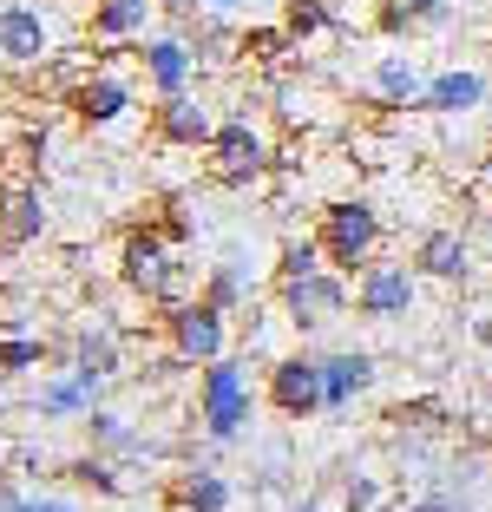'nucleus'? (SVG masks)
<instances>
[{
	"instance_id": "nucleus-7",
	"label": "nucleus",
	"mask_w": 492,
	"mask_h": 512,
	"mask_svg": "<svg viewBox=\"0 0 492 512\" xmlns=\"http://www.w3.org/2000/svg\"><path fill=\"white\" fill-rule=\"evenodd\" d=\"M414 296H420L414 263H394V256H374L368 270H355V289H348L361 322H401L414 309Z\"/></svg>"
},
{
	"instance_id": "nucleus-32",
	"label": "nucleus",
	"mask_w": 492,
	"mask_h": 512,
	"mask_svg": "<svg viewBox=\"0 0 492 512\" xmlns=\"http://www.w3.org/2000/svg\"><path fill=\"white\" fill-rule=\"evenodd\" d=\"M197 7H204V14H224V20L243 14V0H197Z\"/></svg>"
},
{
	"instance_id": "nucleus-29",
	"label": "nucleus",
	"mask_w": 492,
	"mask_h": 512,
	"mask_svg": "<svg viewBox=\"0 0 492 512\" xmlns=\"http://www.w3.org/2000/svg\"><path fill=\"white\" fill-rule=\"evenodd\" d=\"M46 362L40 335H0V375H33Z\"/></svg>"
},
{
	"instance_id": "nucleus-11",
	"label": "nucleus",
	"mask_w": 492,
	"mask_h": 512,
	"mask_svg": "<svg viewBox=\"0 0 492 512\" xmlns=\"http://www.w3.org/2000/svg\"><path fill=\"white\" fill-rule=\"evenodd\" d=\"M138 73H145L151 99H171V92H191L197 79V53L184 33H145V53H138Z\"/></svg>"
},
{
	"instance_id": "nucleus-33",
	"label": "nucleus",
	"mask_w": 492,
	"mask_h": 512,
	"mask_svg": "<svg viewBox=\"0 0 492 512\" xmlns=\"http://www.w3.org/2000/svg\"><path fill=\"white\" fill-rule=\"evenodd\" d=\"M289 512H328V499H322V493H309V499H296Z\"/></svg>"
},
{
	"instance_id": "nucleus-9",
	"label": "nucleus",
	"mask_w": 492,
	"mask_h": 512,
	"mask_svg": "<svg viewBox=\"0 0 492 512\" xmlns=\"http://www.w3.org/2000/svg\"><path fill=\"white\" fill-rule=\"evenodd\" d=\"M66 106H73V119L86 125V132H112V125L138 106V86H132V73H119V66H92V73L66 92Z\"/></svg>"
},
{
	"instance_id": "nucleus-25",
	"label": "nucleus",
	"mask_w": 492,
	"mask_h": 512,
	"mask_svg": "<svg viewBox=\"0 0 492 512\" xmlns=\"http://www.w3.org/2000/svg\"><path fill=\"white\" fill-rule=\"evenodd\" d=\"M66 480H73L79 493H99V499H125V493H132V480L119 473V460H105V453L73 460V467H66Z\"/></svg>"
},
{
	"instance_id": "nucleus-15",
	"label": "nucleus",
	"mask_w": 492,
	"mask_h": 512,
	"mask_svg": "<svg viewBox=\"0 0 492 512\" xmlns=\"http://www.w3.org/2000/svg\"><path fill=\"white\" fill-rule=\"evenodd\" d=\"M466 270H473V250H466L460 230H420L414 276H427V283H466Z\"/></svg>"
},
{
	"instance_id": "nucleus-28",
	"label": "nucleus",
	"mask_w": 492,
	"mask_h": 512,
	"mask_svg": "<svg viewBox=\"0 0 492 512\" xmlns=\"http://www.w3.org/2000/svg\"><path fill=\"white\" fill-rule=\"evenodd\" d=\"M197 296H204V302H217L224 316H237L250 289H243V270H237V263H217V270L204 276V289H197Z\"/></svg>"
},
{
	"instance_id": "nucleus-6",
	"label": "nucleus",
	"mask_w": 492,
	"mask_h": 512,
	"mask_svg": "<svg viewBox=\"0 0 492 512\" xmlns=\"http://www.w3.org/2000/svg\"><path fill=\"white\" fill-rule=\"evenodd\" d=\"M276 296V309H283V322L296 335H322V329H335L342 322V309H348V283L335 270H309V276H289V283H276L269 289Z\"/></svg>"
},
{
	"instance_id": "nucleus-22",
	"label": "nucleus",
	"mask_w": 492,
	"mask_h": 512,
	"mask_svg": "<svg viewBox=\"0 0 492 512\" xmlns=\"http://www.w3.org/2000/svg\"><path fill=\"white\" fill-rule=\"evenodd\" d=\"M420 27H447V0H381L374 7V33H388V40H407Z\"/></svg>"
},
{
	"instance_id": "nucleus-20",
	"label": "nucleus",
	"mask_w": 492,
	"mask_h": 512,
	"mask_svg": "<svg viewBox=\"0 0 492 512\" xmlns=\"http://www.w3.org/2000/svg\"><path fill=\"white\" fill-rule=\"evenodd\" d=\"M79 434H86L92 453H105V460H145V434H132V421L125 414H112V407H86V421H79Z\"/></svg>"
},
{
	"instance_id": "nucleus-18",
	"label": "nucleus",
	"mask_w": 492,
	"mask_h": 512,
	"mask_svg": "<svg viewBox=\"0 0 492 512\" xmlns=\"http://www.w3.org/2000/svg\"><path fill=\"white\" fill-rule=\"evenodd\" d=\"M151 14H158V0H86V27H92V40H105V46L145 40Z\"/></svg>"
},
{
	"instance_id": "nucleus-14",
	"label": "nucleus",
	"mask_w": 492,
	"mask_h": 512,
	"mask_svg": "<svg viewBox=\"0 0 492 512\" xmlns=\"http://www.w3.org/2000/svg\"><path fill=\"white\" fill-rule=\"evenodd\" d=\"M46 230V197L33 178H7L0 184V250H27Z\"/></svg>"
},
{
	"instance_id": "nucleus-19",
	"label": "nucleus",
	"mask_w": 492,
	"mask_h": 512,
	"mask_svg": "<svg viewBox=\"0 0 492 512\" xmlns=\"http://www.w3.org/2000/svg\"><path fill=\"white\" fill-rule=\"evenodd\" d=\"M479 106H486V79H479L473 66H447V73H433L427 92H420V112H440V119L479 112Z\"/></svg>"
},
{
	"instance_id": "nucleus-13",
	"label": "nucleus",
	"mask_w": 492,
	"mask_h": 512,
	"mask_svg": "<svg viewBox=\"0 0 492 512\" xmlns=\"http://www.w3.org/2000/svg\"><path fill=\"white\" fill-rule=\"evenodd\" d=\"M151 132H158V145L204 151L210 132H217V112H210L197 92H171V99H158V106H151Z\"/></svg>"
},
{
	"instance_id": "nucleus-10",
	"label": "nucleus",
	"mask_w": 492,
	"mask_h": 512,
	"mask_svg": "<svg viewBox=\"0 0 492 512\" xmlns=\"http://www.w3.org/2000/svg\"><path fill=\"white\" fill-rule=\"evenodd\" d=\"M0 60L14 73H33L53 60V20L33 0H0Z\"/></svg>"
},
{
	"instance_id": "nucleus-17",
	"label": "nucleus",
	"mask_w": 492,
	"mask_h": 512,
	"mask_svg": "<svg viewBox=\"0 0 492 512\" xmlns=\"http://www.w3.org/2000/svg\"><path fill=\"white\" fill-rule=\"evenodd\" d=\"M322 388H328V414L355 407L361 394L374 388V355L368 348H335V355H322Z\"/></svg>"
},
{
	"instance_id": "nucleus-16",
	"label": "nucleus",
	"mask_w": 492,
	"mask_h": 512,
	"mask_svg": "<svg viewBox=\"0 0 492 512\" xmlns=\"http://www.w3.org/2000/svg\"><path fill=\"white\" fill-rule=\"evenodd\" d=\"M99 381H86V375H46L40 388H33V414L40 421H86V407H99Z\"/></svg>"
},
{
	"instance_id": "nucleus-5",
	"label": "nucleus",
	"mask_w": 492,
	"mask_h": 512,
	"mask_svg": "<svg viewBox=\"0 0 492 512\" xmlns=\"http://www.w3.org/2000/svg\"><path fill=\"white\" fill-rule=\"evenodd\" d=\"M164 348H171L184 368L224 362L230 355V316L217 309V302H204V296L178 302V309H164Z\"/></svg>"
},
{
	"instance_id": "nucleus-2",
	"label": "nucleus",
	"mask_w": 492,
	"mask_h": 512,
	"mask_svg": "<svg viewBox=\"0 0 492 512\" xmlns=\"http://www.w3.org/2000/svg\"><path fill=\"white\" fill-rule=\"evenodd\" d=\"M204 165L224 191H250V184H263L269 171H276V145H269V132L250 112H230V119H217V132H210Z\"/></svg>"
},
{
	"instance_id": "nucleus-23",
	"label": "nucleus",
	"mask_w": 492,
	"mask_h": 512,
	"mask_svg": "<svg viewBox=\"0 0 492 512\" xmlns=\"http://www.w3.org/2000/svg\"><path fill=\"white\" fill-rule=\"evenodd\" d=\"M374 99L381 106H394V112H407V106H420V92H427V73H420L414 60H374Z\"/></svg>"
},
{
	"instance_id": "nucleus-4",
	"label": "nucleus",
	"mask_w": 492,
	"mask_h": 512,
	"mask_svg": "<svg viewBox=\"0 0 492 512\" xmlns=\"http://www.w3.org/2000/svg\"><path fill=\"white\" fill-rule=\"evenodd\" d=\"M243 375H250V362H237V355L197 368V427H204V440H217V447H230V440L256 421V401H250V381Z\"/></svg>"
},
{
	"instance_id": "nucleus-24",
	"label": "nucleus",
	"mask_w": 492,
	"mask_h": 512,
	"mask_svg": "<svg viewBox=\"0 0 492 512\" xmlns=\"http://www.w3.org/2000/svg\"><path fill=\"white\" fill-rule=\"evenodd\" d=\"M289 27L276 20V27H243L237 33V60H250V66H263V73H283V60H289Z\"/></svg>"
},
{
	"instance_id": "nucleus-12",
	"label": "nucleus",
	"mask_w": 492,
	"mask_h": 512,
	"mask_svg": "<svg viewBox=\"0 0 492 512\" xmlns=\"http://www.w3.org/2000/svg\"><path fill=\"white\" fill-rule=\"evenodd\" d=\"M66 355H73V375H86V381H99V388H112V381L125 375V335L112 329V322L105 316H92V322H79L73 329V348H66Z\"/></svg>"
},
{
	"instance_id": "nucleus-26",
	"label": "nucleus",
	"mask_w": 492,
	"mask_h": 512,
	"mask_svg": "<svg viewBox=\"0 0 492 512\" xmlns=\"http://www.w3.org/2000/svg\"><path fill=\"white\" fill-rule=\"evenodd\" d=\"M388 427L394 434H440L447 427V401H401V407H388Z\"/></svg>"
},
{
	"instance_id": "nucleus-21",
	"label": "nucleus",
	"mask_w": 492,
	"mask_h": 512,
	"mask_svg": "<svg viewBox=\"0 0 492 512\" xmlns=\"http://www.w3.org/2000/svg\"><path fill=\"white\" fill-rule=\"evenodd\" d=\"M171 506L178 512H230V480L217 467H184L171 480Z\"/></svg>"
},
{
	"instance_id": "nucleus-3",
	"label": "nucleus",
	"mask_w": 492,
	"mask_h": 512,
	"mask_svg": "<svg viewBox=\"0 0 492 512\" xmlns=\"http://www.w3.org/2000/svg\"><path fill=\"white\" fill-rule=\"evenodd\" d=\"M315 243H322L328 270H368L381 243H388V224L368 197H335L322 217H315Z\"/></svg>"
},
{
	"instance_id": "nucleus-1",
	"label": "nucleus",
	"mask_w": 492,
	"mask_h": 512,
	"mask_svg": "<svg viewBox=\"0 0 492 512\" xmlns=\"http://www.w3.org/2000/svg\"><path fill=\"white\" fill-rule=\"evenodd\" d=\"M119 283L132 289V296H145L151 309H178V302H191V270H184V243H171L158 224H132L119 243Z\"/></svg>"
},
{
	"instance_id": "nucleus-31",
	"label": "nucleus",
	"mask_w": 492,
	"mask_h": 512,
	"mask_svg": "<svg viewBox=\"0 0 492 512\" xmlns=\"http://www.w3.org/2000/svg\"><path fill=\"white\" fill-rule=\"evenodd\" d=\"M401 512H460V506H453L447 493H420V499H407Z\"/></svg>"
},
{
	"instance_id": "nucleus-30",
	"label": "nucleus",
	"mask_w": 492,
	"mask_h": 512,
	"mask_svg": "<svg viewBox=\"0 0 492 512\" xmlns=\"http://www.w3.org/2000/svg\"><path fill=\"white\" fill-rule=\"evenodd\" d=\"M0 512H73V499H40L20 480H0Z\"/></svg>"
},
{
	"instance_id": "nucleus-27",
	"label": "nucleus",
	"mask_w": 492,
	"mask_h": 512,
	"mask_svg": "<svg viewBox=\"0 0 492 512\" xmlns=\"http://www.w3.org/2000/svg\"><path fill=\"white\" fill-rule=\"evenodd\" d=\"M283 27H289V40H315V33L335 27V0H289Z\"/></svg>"
},
{
	"instance_id": "nucleus-8",
	"label": "nucleus",
	"mask_w": 492,
	"mask_h": 512,
	"mask_svg": "<svg viewBox=\"0 0 492 512\" xmlns=\"http://www.w3.org/2000/svg\"><path fill=\"white\" fill-rule=\"evenodd\" d=\"M269 407H276L283 421H315V414H328L322 355H276V362H269Z\"/></svg>"
}]
</instances>
